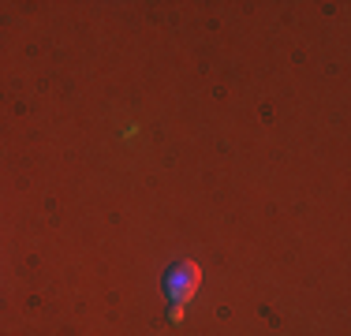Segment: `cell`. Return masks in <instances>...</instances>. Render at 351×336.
Wrapping results in <instances>:
<instances>
[{"mask_svg":"<svg viewBox=\"0 0 351 336\" xmlns=\"http://www.w3.org/2000/svg\"><path fill=\"white\" fill-rule=\"evenodd\" d=\"M198 280H202V269L195 262H180L169 269V276H165V296H169L172 307H187L191 299H195L198 291Z\"/></svg>","mask_w":351,"mask_h":336,"instance_id":"cell-1","label":"cell"},{"mask_svg":"<svg viewBox=\"0 0 351 336\" xmlns=\"http://www.w3.org/2000/svg\"><path fill=\"white\" fill-rule=\"evenodd\" d=\"M169 322H172V325L183 322V307H172V310H169Z\"/></svg>","mask_w":351,"mask_h":336,"instance_id":"cell-2","label":"cell"}]
</instances>
